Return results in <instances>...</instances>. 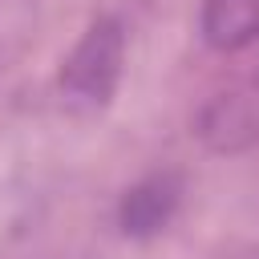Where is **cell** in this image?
<instances>
[{"label":"cell","mask_w":259,"mask_h":259,"mask_svg":"<svg viewBox=\"0 0 259 259\" xmlns=\"http://www.w3.org/2000/svg\"><path fill=\"white\" fill-rule=\"evenodd\" d=\"M125 73V28L117 16H93L73 53L61 61L57 93L77 113H97L113 101Z\"/></svg>","instance_id":"6da1fadb"},{"label":"cell","mask_w":259,"mask_h":259,"mask_svg":"<svg viewBox=\"0 0 259 259\" xmlns=\"http://www.w3.org/2000/svg\"><path fill=\"white\" fill-rule=\"evenodd\" d=\"M194 138L210 154H247L259 146V73L227 81L194 113Z\"/></svg>","instance_id":"7a4b0ae2"},{"label":"cell","mask_w":259,"mask_h":259,"mask_svg":"<svg viewBox=\"0 0 259 259\" xmlns=\"http://www.w3.org/2000/svg\"><path fill=\"white\" fill-rule=\"evenodd\" d=\"M182 190H186L182 174H174V170H154V174L138 178L117 202V231L125 239L162 235L182 206Z\"/></svg>","instance_id":"3957f363"},{"label":"cell","mask_w":259,"mask_h":259,"mask_svg":"<svg viewBox=\"0 0 259 259\" xmlns=\"http://www.w3.org/2000/svg\"><path fill=\"white\" fill-rule=\"evenodd\" d=\"M198 32L219 53H239L259 36V0H202Z\"/></svg>","instance_id":"277c9868"}]
</instances>
